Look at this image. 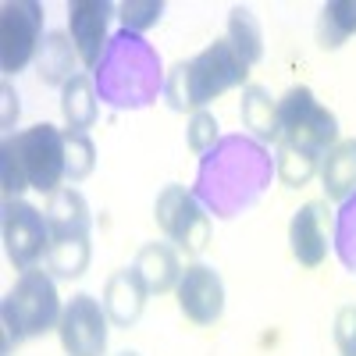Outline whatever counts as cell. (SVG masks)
I'll return each mask as SVG.
<instances>
[{"mask_svg":"<svg viewBox=\"0 0 356 356\" xmlns=\"http://www.w3.org/2000/svg\"><path fill=\"white\" fill-rule=\"evenodd\" d=\"M146 300H150V289L143 285V278L136 275V267H122V271H114L107 278L100 303H104L114 328H132V324L143 317Z\"/></svg>","mask_w":356,"mask_h":356,"instance_id":"obj_12","label":"cell"},{"mask_svg":"<svg viewBox=\"0 0 356 356\" xmlns=\"http://www.w3.org/2000/svg\"><path fill=\"white\" fill-rule=\"evenodd\" d=\"M4 100H8V111H4V129H11V114L18 118V104H11V100H18L15 93H11V86L4 82Z\"/></svg>","mask_w":356,"mask_h":356,"instance_id":"obj_27","label":"cell"},{"mask_svg":"<svg viewBox=\"0 0 356 356\" xmlns=\"http://www.w3.org/2000/svg\"><path fill=\"white\" fill-rule=\"evenodd\" d=\"M89 239H54L47 253V267L57 278H82L89 267Z\"/></svg>","mask_w":356,"mask_h":356,"instance_id":"obj_21","label":"cell"},{"mask_svg":"<svg viewBox=\"0 0 356 356\" xmlns=\"http://www.w3.org/2000/svg\"><path fill=\"white\" fill-rule=\"evenodd\" d=\"M321 186L332 203H342L356 193V139H339L321 157Z\"/></svg>","mask_w":356,"mask_h":356,"instance_id":"obj_15","label":"cell"},{"mask_svg":"<svg viewBox=\"0 0 356 356\" xmlns=\"http://www.w3.org/2000/svg\"><path fill=\"white\" fill-rule=\"evenodd\" d=\"M164 15V4L161 0H125L122 8H118V18H122L125 33H146V29H154Z\"/></svg>","mask_w":356,"mask_h":356,"instance_id":"obj_24","label":"cell"},{"mask_svg":"<svg viewBox=\"0 0 356 356\" xmlns=\"http://www.w3.org/2000/svg\"><path fill=\"white\" fill-rule=\"evenodd\" d=\"M356 36V0H328L317 15V43L324 50H339Z\"/></svg>","mask_w":356,"mask_h":356,"instance_id":"obj_19","label":"cell"},{"mask_svg":"<svg viewBox=\"0 0 356 356\" xmlns=\"http://www.w3.org/2000/svg\"><path fill=\"white\" fill-rule=\"evenodd\" d=\"M154 218L168 239L189 257L203 253L207 243H211V218L203 214L200 200L186 186H164L154 207Z\"/></svg>","mask_w":356,"mask_h":356,"instance_id":"obj_6","label":"cell"},{"mask_svg":"<svg viewBox=\"0 0 356 356\" xmlns=\"http://www.w3.org/2000/svg\"><path fill=\"white\" fill-rule=\"evenodd\" d=\"M65 129L40 122L15 132L0 146V186L4 200H22L25 189L54 196L65 182Z\"/></svg>","mask_w":356,"mask_h":356,"instance_id":"obj_1","label":"cell"},{"mask_svg":"<svg viewBox=\"0 0 356 356\" xmlns=\"http://www.w3.org/2000/svg\"><path fill=\"white\" fill-rule=\"evenodd\" d=\"M82 61H79V50H75V43H72V36H65V33H50L43 43H40V54H36V68H40V79L47 82V86H68L79 72Z\"/></svg>","mask_w":356,"mask_h":356,"instance_id":"obj_16","label":"cell"},{"mask_svg":"<svg viewBox=\"0 0 356 356\" xmlns=\"http://www.w3.org/2000/svg\"><path fill=\"white\" fill-rule=\"evenodd\" d=\"M136 275L143 278V285L150 289V296L171 292L178 289V278H182V264H178V253L168 243H146L136 253Z\"/></svg>","mask_w":356,"mask_h":356,"instance_id":"obj_14","label":"cell"},{"mask_svg":"<svg viewBox=\"0 0 356 356\" xmlns=\"http://www.w3.org/2000/svg\"><path fill=\"white\" fill-rule=\"evenodd\" d=\"M250 65L232 50L228 40H214L207 50H200L193 61H178L168 72V104L175 111H203L211 100H218L228 89L243 86L246 89Z\"/></svg>","mask_w":356,"mask_h":356,"instance_id":"obj_2","label":"cell"},{"mask_svg":"<svg viewBox=\"0 0 356 356\" xmlns=\"http://www.w3.org/2000/svg\"><path fill=\"white\" fill-rule=\"evenodd\" d=\"M61 114L72 132H86L97 122V93H93V79L89 75H75L61 89Z\"/></svg>","mask_w":356,"mask_h":356,"instance_id":"obj_20","label":"cell"},{"mask_svg":"<svg viewBox=\"0 0 356 356\" xmlns=\"http://www.w3.org/2000/svg\"><path fill=\"white\" fill-rule=\"evenodd\" d=\"M43 36V8L33 0H11L0 8V68L8 75L36 61Z\"/></svg>","mask_w":356,"mask_h":356,"instance_id":"obj_7","label":"cell"},{"mask_svg":"<svg viewBox=\"0 0 356 356\" xmlns=\"http://www.w3.org/2000/svg\"><path fill=\"white\" fill-rule=\"evenodd\" d=\"M0 235H4V253L15 264V271H33L40 260L50 253V225L47 214L36 211L25 200H8L4 203V218H0Z\"/></svg>","mask_w":356,"mask_h":356,"instance_id":"obj_5","label":"cell"},{"mask_svg":"<svg viewBox=\"0 0 356 356\" xmlns=\"http://www.w3.org/2000/svg\"><path fill=\"white\" fill-rule=\"evenodd\" d=\"M114 11L118 8L111 0H72L68 4V36L86 68L100 65V54L107 47V22Z\"/></svg>","mask_w":356,"mask_h":356,"instance_id":"obj_11","label":"cell"},{"mask_svg":"<svg viewBox=\"0 0 356 356\" xmlns=\"http://www.w3.org/2000/svg\"><path fill=\"white\" fill-rule=\"evenodd\" d=\"M57 335L68 356H104L107 353V335H111V317L100 300L89 292H79L65 303Z\"/></svg>","mask_w":356,"mask_h":356,"instance_id":"obj_8","label":"cell"},{"mask_svg":"<svg viewBox=\"0 0 356 356\" xmlns=\"http://www.w3.org/2000/svg\"><path fill=\"white\" fill-rule=\"evenodd\" d=\"M289 250L300 267H321L332 250V211L328 203L310 200L289 221Z\"/></svg>","mask_w":356,"mask_h":356,"instance_id":"obj_10","label":"cell"},{"mask_svg":"<svg viewBox=\"0 0 356 356\" xmlns=\"http://www.w3.org/2000/svg\"><path fill=\"white\" fill-rule=\"evenodd\" d=\"M278 125H282V143L300 146V150L317 157H324L339 143V118L317 104L310 86H292L278 100Z\"/></svg>","mask_w":356,"mask_h":356,"instance_id":"obj_4","label":"cell"},{"mask_svg":"<svg viewBox=\"0 0 356 356\" xmlns=\"http://www.w3.org/2000/svg\"><path fill=\"white\" fill-rule=\"evenodd\" d=\"M43 214L54 239H89V203L79 189H57Z\"/></svg>","mask_w":356,"mask_h":356,"instance_id":"obj_13","label":"cell"},{"mask_svg":"<svg viewBox=\"0 0 356 356\" xmlns=\"http://www.w3.org/2000/svg\"><path fill=\"white\" fill-rule=\"evenodd\" d=\"M275 171L278 178L289 186V189H300L307 186L314 175H321V157L317 154H307L300 146H289V143H278V161H275Z\"/></svg>","mask_w":356,"mask_h":356,"instance_id":"obj_22","label":"cell"},{"mask_svg":"<svg viewBox=\"0 0 356 356\" xmlns=\"http://www.w3.org/2000/svg\"><path fill=\"white\" fill-rule=\"evenodd\" d=\"M243 129H250L260 143H282V125H278V100L267 93L264 86H246L243 89Z\"/></svg>","mask_w":356,"mask_h":356,"instance_id":"obj_17","label":"cell"},{"mask_svg":"<svg viewBox=\"0 0 356 356\" xmlns=\"http://www.w3.org/2000/svg\"><path fill=\"white\" fill-rule=\"evenodd\" d=\"M186 143H189L193 154H207V150L218 143V118H214L211 111H196V114L189 118Z\"/></svg>","mask_w":356,"mask_h":356,"instance_id":"obj_25","label":"cell"},{"mask_svg":"<svg viewBox=\"0 0 356 356\" xmlns=\"http://www.w3.org/2000/svg\"><path fill=\"white\" fill-rule=\"evenodd\" d=\"M225 40L232 43V50L239 54L250 68L264 57V33H260V22H257V15H253L246 4H235V8L228 11Z\"/></svg>","mask_w":356,"mask_h":356,"instance_id":"obj_18","label":"cell"},{"mask_svg":"<svg viewBox=\"0 0 356 356\" xmlns=\"http://www.w3.org/2000/svg\"><path fill=\"white\" fill-rule=\"evenodd\" d=\"M178 310L186 314V321L200 324H214L221 314H225V282L214 267L207 264H189L182 267V278H178Z\"/></svg>","mask_w":356,"mask_h":356,"instance_id":"obj_9","label":"cell"},{"mask_svg":"<svg viewBox=\"0 0 356 356\" xmlns=\"http://www.w3.org/2000/svg\"><path fill=\"white\" fill-rule=\"evenodd\" d=\"M93 168H97L93 139H89L86 132L65 129V175H68V182H82V178L93 175Z\"/></svg>","mask_w":356,"mask_h":356,"instance_id":"obj_23","label":"cell"},{"mask_svg":"<svg viewBox=\"0 0 356 356\" xmlns=\"http://www.w3.org/2000/svg\"><path fill=\"white\" fill-rule=\"evenodd\" d=\"M61 314H65V307H61V296H57L54 278L47 271H40V267L22 271V278L15 282V289L4 296V307H0L4 356H11V349H18L25 339L57 332Z\"/></svg>","mask_w":356,"mask_h":356,"instance_id":"obj_3","label":"cell"},{"mask_svg":"<svg viewBox=\"0 0 356 356\" xmlns=\"http://www.w3.org/2000/svg\"><path fill=\"white\" fill-rule=\"evenodd\" d=\"M118 356H139V353H129V349H125V353H118Z\"/></svg>","mask_w":356,"mask_h":356,"instance_id":"obj_28","label":"cell"},{"mask_svg":"<svg viewBox=\"0 0 356 356\" xmlns=\"http://www.w3.org/2000/svg\"><path fill=\"white\" fill-rule=\"evenodd\" d=\"M346 356H356V353H346Z\"/></svg>","mask_w":356,"mask_h":356,"instance_id":"obj_29","label":"cell"},{"mask_svg":"<svg viewBox=\"0 0 356 356\" xmlns=\"http://www.w3.org/2000/svg\"><path fill=\"white\" fill-rule=\"evenodd\" d=\"M335 346L339 353H356V307H342L335 314Z\"/></svg>","mask_w":356,"mask_h":356,"instance_id":"obj_26","label":"cell"}]
</instances>
